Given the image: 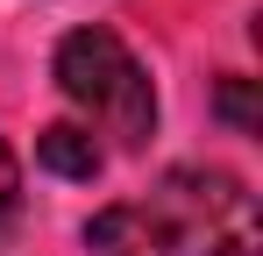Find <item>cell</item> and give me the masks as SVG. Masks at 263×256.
Returning <instances> with one entry per match:
<instances>
[{"instance_id": "52a82bcc", "label": "cell", "mask_w": 263, "mask_h": 256, "mask_svg": "<svg viewBox=\"0 0 263 256\" xmlns=\"http://www.w3.org/2000/svg\"><path fill=\"white\" fill-rule=\"evenodd\" d=\"M214 256H256V235H235V242H220Z\"/></svg>"}, {"instance_id": "8992f818", "label": "cell", "mask_w": 263, "mask_h": 256, "mask_svg": "<svg viewBox=\"0 0 263 256\" xmlns=\"http://www.w3.org/2000/svg\"><path fill=\"white\" fill-rule=\"evenodd\" d=\"M14 221H22V164H14V150L0 135V242L14 235Z\"/></svg>"}, {"instance_id": "5b68a950", "label": "cell", "mask_w": 263, "mask_h": 256, "mask_svg": "<svg viewBox=\"0 0 263 256\" xmlns=\"http://www.w3.org/2000/svg\"><path fill=\"white\" fill-rule=\"evenodd\" d=\"M214 114L235 135H256L263 128V100H256V79H220V93H214Z\"/></svg>"}, {"instance_id": "277c9868", "label": "cell", "mask_w": 263, "mask_h": 256, "mask_svg": "<svg viewBox=\"0 0 263 256\" xmlns=\"http://www.w3.org/2000/svg\"><path fill=\"white\" fill-rule=\"evenodd\" d=\"M135 228H142L135 207H100L86 221V249L92 256H135Z\"/></svg>"}, {"instance_id": "6da1fadb", "label": "cell", "mask_w": 263, "mask_h": 256, "mask_svg": "<svg viewBox=\"0 0 263 256\" xmlns=\"http://www.w3.org/2000/svg\"><path fill=\"white\" fill-rule=\"evenodd\" d=\"M57 93L71 107H86L92 121H107V135L121 150H142L149 128H157V85L149 71L128 57V43L114 29H71L57 43Z\"/></svg>"}, {"instance_id": "7a4b0ae2", "label": "cell", "mask_w": 263, "mask_h": 256, "mask_svg": "<svg viewBox=\"0 0 263 256\" xmlns=\"http://www.w3.org/2000/svg\"><path fill=\"white\" fill-rule=\"evenodd\" d=\"M135 221H149V242L164 256H214L235 235H256V207H249L242 178L199 171V164L164 171V185L149 192V207Z\"/></svg>"}, {"instance_id": "3957f363", "label": "cell", "mask_w": 263, "mask_h": 256, "mask_svg": "<svg viewBox=\"0 0 263 256\" xmlns=\"http://www.w3.org/2000/svg\"><path fill=\"white\" fill-rule=\"evenodd\" d=\"M36 164L43 171H57V178H100V164H107V150L92 142V128H79V121H50L43 135H36Z\"/></svg>"}]
</instances>
